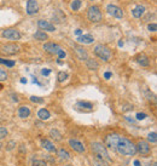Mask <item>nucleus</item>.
Segmentation results:
<instances>
[{
  "instance_id": "6ab92c4d",
  "label": "nucleus",
  "mask_w": 157,
  "mask_h": 166,
  "mask_svg": "<svg viewBox=\"0 0 157 166\" xmlns=\"http://www.w3.org/2000/svg\"><path fill=\"white\" fill-rule=\"evenodd\" d=\"M75 108L76 109H88V110H91L93 108V104L91 102H82V101H80V102H77L75 104Z\"/></svg>"
},
{
  "instance_id": "f704fd0d",
  "label": "nucleus",
  "mask_w": 157,
  "mask_h": 166,
  "mask_svg": "<svg viewBox=\"0 0 157 166\" xmlns=\"http://www.w3.org/2000/svg\"><path fill=\"white\" fill-rule=\"evenodd\" d=\"M146 118V114H144V113H138L137 114V119L138 120H143V119H145Z\"/></svg>"
},
{
  "instance_id": "6e6552de",
  "label": "nucleus",
  "mask_w": 157,
  "mask_h": 166,
  "mask_svg": "<svg viewBox=\"0 0 157 166\" xmlns=\"http://www.w3.org/2000/svg\"><path fill=\"white\" fill-rule=\"evenodd\" d=\"M1 51L4 55H6V56H12V55H16L20 51V47L16 44H6L1 47Z\"/></svg>"
},
{
  "instance_id": "5701e85b",
  "label": "nucleus",
  "mask_w": 157,
  "mask_h": 166,
  "mask_svg": "<svg viewBox=\"0 0 157 166\" xmlns=\"http://www.w3.org/2000/svg\"><path fill=\"white\" fill-rule=\"evenodd\" d=\"M34 38H35L37 40H40V41H45V40L48 39V36H47V34H46L45 32H42V30H38L35 34H34Z\"/></svg>"
},
{
  "instance_id": "a878e982",
  "label": "nucleus",
  "mask_w": 157,
  "mask_h": 166,
  "mask_svg": "<svg viewBox=\"0 0 157 166\" xmlns=\"http://www.w3.org/2000/svg\"><path fill=\"white\" fill-rule=\"evenodd\" d=\"M148 142L152 143V144H156L157 143V134L153 131V132H150L148 135Z\"/></svg>"
},
{
  "instance_id": "a19ab883",
  "label": "nucleus",
  "mask_w": 157,
  "mask_h": 166,
  "mask_svg": "<svg viewBox=\"0 0 157 166\" xmlns=\"http://www.w3.org/2000/svg\"><path fill=\"white\" fill-rule=\"evenodd\" d=\"M152 166H157V165H156V162H155V164H153V165H152Z\"/></svg>"
},
{
  "instance_id": "412c9836",
  "label": "nucleus",
  "mask_w": 157,
  "mask_h": 166,
  "mask_svg": "<svg viewBox=\"0 0 157 166\" xmlns=\"http://www.w3.org/2000/svg\"><path fill=\"white\" fill-rule=\"evenodd\" d=\"M38 117H39L41 120H48L50 117H51V114H50V112H48L47 109L42 108V109H40L39 112H38Z\"/></svg>"
},
{
  "instance_id": "c9c22d12",
  "label": "nucleus",
  "mask_w": 157,
  "mask_h": 166,
  "mask_svg": "<svg viewBox=\"0 0 157 166\" xmlns=\"http://www.w3.org/2000/svg\"><path fill=\"white\" fill-rule=\"evenodd\" d=\"M13 147H16V143L13 141H11L9 144H7V151H12L13 149Z\"/></svg>"
},
{
  "instance_id": "cd10ccee",
  "label": "nucleus",
  "mask_w": 157,
  "mask_h": 166,
  "mask_svg": "<svg viewBox=\"0 0 157 166\" xmlns=\"http://www.w3.org/2000/svg\"><path fill=\"white\" fill-rule=\"evenodd\" d=\"M7 134H9L7 128H6V127H4V126H0V139L5 138V137L7 136Z\"/></svg>"
},
{
  "instance_id": "e433bc0d",
  "label": "nucleus",
  "mask_w": 157,
  "mask_h": 166,
  "mask_svg": "<svg viewBox=\"0 0 157 166\" xmlns=\"http://www.w3.org/2000/svg\"><path fill=\"white\" fill-rule=\"evenodd\" d=\"M42 75H48L50 73H51V69H42Z\"/></svg>"
},
{
  "instance_id": "f257e3e1",
  "label": "nucleus",
  "mask_w": 157,
  "mask_h": 166,
  "mask_svg": "<svg viewBox=\"0 0 157 166\" xmlns=\"http://www.w3.org/2000/svg\"><path fill=\"white\" fill-rule=\"evenodd\" d=\"M104 143H105V145L108 148L115 151L116 153H118L121 155L133 156L137 153L135 144L118 134H110V135L105 136Z\"/></svg>"
},
{
  "instance_id": "473e14b6",
  "label": "nucleus",
  "mask_w": 157,
  "mask_h": 166,
  "mask_svg": "<svg viewBox=\"0 0 157 166\" xmlns=\"http://www.w3.org/2000/svg\"><path fill=\"white\" fill-rule=\"evenodd\" d=\"M30 101L31 102H37V103H42L44 102V100H41L40 97H35V96H31L30 97Z\"/></svg>"
},
{
  "instance_id": "f3484780",
  "label": "nucleus",
  "mask_w": 157,
  "mask_h": 166,
  "mask_svg": "<svg viewBox=\"0 0 157 166\" xmlns=\"http://www.w3.org/2000/svg\"><path fill=\"white\" fill-rule=\"evenodd\" d=\"M41 147H42L44 149H46L47 152H56L55 144L52 143L51 141H48V139H42L41 141Z\"/></svg>"
},
{
  "instance_id": "4be33fe9",
  "label": "nucleus",
  "mask_w": 157,
  "mask_h": 166,
  "mask_svg": "<svg viewBox=\"0 0 157 166\" xmlns=\"http://www.w3.org/2000/svg\"><path fill=\"white\" fill-rule=\"evenodd\" d=\"M57 155L62 159V160H69L70 159V154H69V152L68 151H65L64 148H61V149H58V152H57Z\"/></svg>"
},
{
  "instance_id": "9d476101",
  "label": "nucleus",
  "mask_w": 157,
  "mask_h": 166,
  "mask_svg": "<svg viewBox=\"0 0 157 166\" xmlns=\"http://www.w3.org/2000/svg\"><path fill=\"white\" fill-rule=\"evenodd\" d=\"M39 11V4L37 0H28L27 1V13L28 15H35Z\"/></svg>"
},
{
  "instance_id": "b1692460",
  "label": "nucleus",
  "mask_w": 157,
  "mask_h": 166,
  "mask_svg": "<svg viewBox=\"0 0 157 166\" xmlns=\"http://www.w3.org/2000/svg\"><path fill=\"white\" fill-rule=\"evenodd\" d=\"M50 136L55 141H62V134L58 130H56V128H53V130L50 131Z\"/></svg>"
},
{
  "instance_id": "1a4fd4ad",
  "label": "nucleus",
  "mask_w": 157,
  "mask_h": 166,
  "mask_svg": "<svg viewBox=\"0 0 157 166\" xmlns=\"http://www.w3.org/2000/svg\"><path fill=\"white\" fill-rule=\"evenodd\" d=\"M107 11L109 12V15H111L115 18H122L123 17V11L116 5H108L107 6Z\"/></svg>"
},
{
  "instance_id": "aec40b11",
  "label": "nucleus",
  "mask_w": 157,
  "mask_h": 166,
  "mask_svg": "<svg viewBox=\"0 0 157 166\" xmlns=\"http://www.w3.org/2000/svg\"><path fill=\"white\" fill-rule=\"evenodd\" d=\"M91 162H92V166H109V164L105 160H103L98 156H93Z\"/></svg>"
},
{
  "instance_id": "58836bf2",
  "label": "nucleus",
  "mask_w": 157,
  "mask_h": 166,
  "mask_svg": "<svg viewBox=\"0 0 157 166\" xmlns=\"http://www.w3.org/2000/svg\"><path fill=\"white\" fill-rule=\"evenodd\" d=\"M134 165H135V166H140V162H139L138 160H135V161H134Z\"/></svg>"
},
{
  "instance_id": "7c9ffc66",
  "label": "nucleus",
  "mask_w": 157,
  "mask_h": 166,
  "mask_svg": "<svg viewBox=\"0 0 157 166\" xmlns=\"http://www.w3.org/2000/svg\"><path fill=\"white\" fill-rule=\"evenodd\" d=\"M0 63H1V64H5V66H7V67H13V66H15V62H13V61H7V60H4V58H1V57H0Z\"/></svg>"
},
{
  "instance_id": "ddd939ff",
  "label": "nucleus",
  "mask_w": 157,
  "mask_h": 166,
  "mask_svg": "<svg viewBox=\"0 0 157 166\" xmlns=\"http://www.w3.org/2000/svg\"><path fill=\"white\" fill-rule=\"evenodd\" d=\"M74 49H75V52H76V55H77V57H79L81 61H86L87 58H88L87 51H86L83 47H81V46H74Z\"/></svg>"
},
{
  "instance_id": "4468645a",
  "label": "nucleus",
  "mask_w": 157,
  "mask_h": 166,
  "mask_svg": "<svg viewBox=\"0 0 157 166\" xmlns=\"http://www.w3.org/2000/svg\"><path fill=\"white\" fill-rule=\"evenodd\" d=\"M135 60H137V62L140 64L142 67H148L149 64H150V61H149V57L146 56V55H144V53H140V55H138V56L135 57Z\"/></svg>"
},
{
  "instance_id": "4c0bfd02",
  "label": "nucleus",
  "mask_w": 157,
  "mask_h": 166,
  "mask_svg": "<svg viewBox=\"0 0 157 166\" xmlns=\"http://www.w3.org/2000/svg\"><path fill=\"white\" fill-rule=\"evenodd\" d=\"M104 78H105V79H110L111 78V73L110 72H107L105 74H104Z\"/></svg>"
},
{
  "instance_id": "f8f14e48",
  "label": "nucleus",
  "mask_w": 157,
  "mask_h": 166,
  "mask_svg": "<svg viewBox=\"0 0 157 166\" xmlns=\"http://www.w3.org/2000/svg\"><path fill=\"white\" fill-rule=\"evenodd\" d=\"M38 26H39V28L42 29V30H47V32H55V30H56V27H55L53 24H52L51 22H48V21L39 20Z\"/></svg>"
},
{
  "instance_id": "7ed1b4c3",
  "label": "nucleus",
  "mask_w": 157,
  "mask_h": 166,
  "mask_svg": "<svg viewBox=\"0 0 157 166\" xmlns=\"http://www.w3.org/2000/svg\"><path fill=\"white\" fill-rule=\"evenodd\" d=\"M94 55H96V56H98L100 60L105 61V62L110 61L111 57H112L111 50H110L107 45H103V44L96 45V47H94Z\"/></svg>"
},
{
  "instance_id": "9b49d317",
  "label": "nucleus",
  "mask_w": 157,
  "mask_h": 166,
  "mask_svg": "<svg viewBox=\"0 0 157 166\" xmlns=\"http://www.w3.org/2000/svg\"><path fill=\"white\" fill-rule=\"evenodd\" d=\"M69 145L72 147V149H74L77 153H83L86 151L85 145L80 141H77V139H69Z\"/></svg>"
},
{
  "instance_id": "0eeeda50",
  "label": "nucleus",
  "mask_w": 157,
  "mask_h": 166,
  "mask_svg": "<svg viewBox=\"0 0 157 166\" xmlns=\"http://www.w3.org/2000/svg\"><path fill=\"white\" fill-rule=\"evenodd\" d=\"M135 148H137V152H138L139 154H142V155H149L150 152H151V148H150L149 142L143 141V139L139 141V142L137 143Z\"/></svg>"
},
{
  "instance_id": "423d86ee",
  "label": "nucleus",
  "mask_w": 157,
  "mask_h": 166,
  "mask_svg": "<svg viewBox=\"0 0 157 166\" xmlns=\"http://www.w3.org/2000/svg\"><path fill=\"white\" fill-rule=\"evenodd\" d=\"M3 38H6L9 40H20L21 33L16 28H7V29L3 30Z\"/></svg>"
},
{
  "instance_id": "a211bd4d",
  "label": "nucleus",
  "mask_w": 157,
  "mask_h": 166,
  "mask_svg": "<svg viewBox=\"0 0 157 166\" xmlns=\"http://www.w3.org/2000/svg\"><path fill=\"white\" fill-rule=\"evenodd\" d=\"M77 41L81 43V44H91L94 41V38L91 35V34H85V35H81L77 38Z\"/></svg>"
},
{
  "instance_id": "20e7f679",
  "label": "nucleus",
  "mask_w": 157,
  "mask_h": 166,
  "mask_svg": "<svg viewBox=\"0 0 157 166\" xmlns=\"http://www.w3.org/2000/svg\"><path fill=\"white\" fill-rule=\"evenodd\" d=\"M44 50L47 51L48 53H52V55H58V58L59 60H63L66 56V53L64 52V50L59 45L53 44V43H46L44 45Z\"/></svg>"
},
{
  "instance_id": "79ce46f5",
  "label": "nucleus",
  "mask_w": 157,
  "mask_h": 166,
  "mask_svg": "<svg viewBox=\"0 0 157 166\" xmlns=\"http://www.w3.org/2000/svg\"><path fill=\"white\" fill-rule=\"evenodd\" d=\"M65 166H72V165H65Z\"/></svg>"
},
{
  "instance_id": "37998d69",
  "label": "nucleus",
  "mask_w": 157,
  "mask_h": 166,
  "mask_svg": "<svg viewBox=\"0 0 157 166\" xmlns=\"http://www.w3.org/2000/svg\"><path fill=\"white\" fill-rule=\"evenodd\" d=\"M1 87H3V86H1V85H0V89H1Z\"/></svg>"
},
{
  "instance_id": "dca6fc26",
  "label": "nucleus",
  "mask_w": 157,
  "mask_h": 166,
  "mask_svg": "<svg viewBox=\"0 0 157 166\" xmlns=\"http://www.w3.org/2000/svg\"><path fill=\"white\" fill-rule=\"evenodd\" d=\"M30 115V108L28 106H22L18 108V117L21 119H26Z\"/></svg>"
},
{
  "instance_id": "2f4dec72",
  "label": "nucleus",
  "mask_w": 157,
  "mask_h": 166,
  "mask_svg": "<svg viewBox=\"0 0 157 166\" xmlns=\"http://www.w3.org/2000/svg\"><path fill=\"white\" fill-rule=\"evenodd\" d=\"M33 166H47V162L44 160H34Z\"/></svg>"
},
{
  "instance_id": "c85d7f7f",
  "label": "nucleus",
  "mask_w": 157,
  "mask_h": 166,
  "mask_svg": "<svg viewBox=\"0 0 157 166\" xmlns=\"http://www.w3.org/2000/svg\"><path fill=\"white\" fill-rule=\"evenodd\" d=\"M57 78H58V81L63 83V81H65L68 79V74H66V73H64V72H59Z\"/></svg>"
},
{
  "instance_id": "39448f33",
  "label": "nucleus",
  "mask_w": 157,
  "mask_h": 166,
  "mask_svg": "<svg viewBox=\"0 0 157 166\" xmlns=\"http://www.w3.org/2000/svg\"><path fill=\"white\" fill-rule=\"evenodd\" d=\"M87 17H88V20L91 22H99L102 20V12H100V9L96 5L91 6L87 11Z\"/></svg>"
},
{
  "instance_id": "72a5a7b5",
  "label": "nucleus",
  "mask_w": 157,
  "mask_h": 166,
  "mask_svg": "<svg viewBox=\"0 0 157 166\" xmlns=\"http://www.w3.org/2000/svg\"><path fill=\"white\" fill-rule=\"evenodd\" d=\"M148 29H149L150 32H156V30H157V24H156V23H151V24L148 26Z\"/></svg>"
},
{
  "instance_id": "bb28decb",
  "label": "nucleus",
  "mask_w": 157,
  "mask_h": 166,
  "mask_svg": "<svg viewBox=\"0 0 157 166\" xmlns=\"http://www.w3.org/2000/svg\"><path fill=\"white\" fill-rule=\"evenodd\" d=\"M81 4H82L81 0H74V1L72 3V5H70V7H72L73 11H77L81 7Z\"/></svg>"
},
{
  "instance_id": "ea45409f",
  "label": "nucleus",
  "mask_w": 157,
  "mask_h": 166,
  "mask_svg": "<svg viewBox=\"0 0 157 166\" xmlns=\"http://www.w3.org/2000/svg\"><path fill=\"white\" fill-rule=\"evenodd\" d=\"M75 33H76V35H80V34H81V29H76Z\"/></svg>"
},
{
  "instance_id": "c756f323",
  "label": "nucleus",
  "mask_w": 157,
  "mask_h": 166,
  "mask_svg": "<svg viewBox=\"0 0 157 166\" xmlns=\"http://www.w3.org/2000/svg\"><path fill=\"white\" fill-rule=\"evenodd\" d=\"M6 79H7V73H6V70L0 67V81H5Z\"/></svg>"
},
{
  "instance_id": "2eb2a0df",
  "label": "nucleus",
  "mask_w": 157,
  "mask_h": 166,
  "mask_svg": "<svg viewBox=\"0 0 157 166\" xmlns=\"http://www.w3.org/2000/svg\"><path fill=\"white\" fill-rule=\"evenodd\" d=\"M144 12H145V6H143V5H137V6L132 10V15H133V17H135V18H140V17L144 15Z\"/></svg>"
},
{
  "instance_id": "f03ea898",
  "label": "nucleus",
  "mask_w": 157,
  "mask_h": 166,
  "mask_svg": "<svg viewBox=\"0 0 157 166\" xmlns=\"http://www.w3.org/2000/svg\"><path fill=\"white\" fill-rule=\"evenodd\" d=\"M91 149H92V152H93L98 158H100V159H103V160H105L107 162L111 160L110 156H109V153H108V151H107V147L104 145L103 143H100V142H92V143H91Z\"/></svg>"
},
{
  "instance_id": "393cba45",
  "label": "nucleus",
  "mask_w": 157,
  "mask_h": 166,
  "mask_svg": "<svg viewBox=\"0 0 157 166\" xmlns=\"http://www.w3.org/2000/svg\"><path fill=\"white\" fill-rule=\"evenodd\" d=\"M86 63H87V68H88V69H93V70H96V69L99 68V64H98L94 60L87 58V60H86Z\"/></svg>"
}]
</instances>
